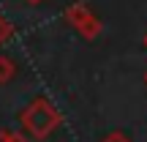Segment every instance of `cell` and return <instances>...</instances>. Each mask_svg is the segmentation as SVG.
Here are the masks:
<instances>
[{"label": "cell", "instance_id": "obj_3", "mask_svg": "<svg viewBox=\"0 0 147 142\" xmlns=\"http://www.w3.org/2000/svg\"><path fill=\"white\" fill-rule=\"evenodd\" d=\"M101 30H104V25H101V19H98L95 14H93V16H87V19H84L82 25L76 27V33L84 38V41H95V38L101 36Z\"/></svg>", "mask_w": 147, "mask_h": 142}, {"label": "cell", "instance_id": "obj_7", "mask_svg": "<svg viewBox=\"0 0 147 142\" xmlns=\"http://www.w3.org/2000/svg\"><path fill=\"white\" fill-rule=\"evenodd\" d=\"M101 142H131V137H128L125 131H109Z\"/></svg>", "mask_w": 147, "mask_h": 142}, {"label": "cell", "instance_id": "obj_10", "mask_svg": "<svg viewBox=\"0 0 147 142\" xmlns=\"http://www.w3.org/2000/svg\"><path fill=\"white\" fill-rule=\"evenodd\" d=\"M142 79H144V85H147V71H144V77H142Z\"/></svg>", "mask_w": 147, "mask_h": 142}, {"label": "cell", "instance_id": "obj_2", "mask_svg": "<svg viewBox=\"0 0 147 142\" xmlns=\"http://www.w3.org/2000/svg\"><path fill=\"white\" fill-rule=\"evenodd\" d=\"M87 16H93V11H90L87 3H74V5L65 8V22H68L71 27H79Z\"/></svg>", "mask_w": 147, "mask_h": 142}, {"label": "cell", "instance_id": "obj_5", "mask_svg": "<svg viewBox=\"0 0 147 142\" xmlns=\"http://www.w3.org/2000/svg\"><path fill=\"white\" fill-rule=\"evenodd\" d=\"M11 33H14L11 22H8V19H3V14H0V47H3V44L11 38Z\"/></svg>", "mask_w": 147, "mask_h": 142}, {"label": "cell", "instance_id": "obj_6", "mask_svg": "<svg viewBox=\"0 0 147 142\" xmlns=\"http://www.w3.org/2000/svg\"><path fill=\"white\" fill-rule=\"evenodd\" d=\"M0 142H27V139L22 137L19 131H8V128H3V131H0Z\"/></svg>", "mask_w": 147, "mask_h": 142}, {"label": "cell", "instance_id": "obj_4", "mask_svg": "<svg viewBox=\"0 0 147 142\" xmlns=\"http://www.w3.org/2000/svg\"><path fill=\"white\" fill-rule=\"evenodd\" d=\"M16 77V63L8 55H0V85H8Z\"/></svg>", "mask_w": 147, "mask_h": 142}, {"label": "cell", "instance_id": "obj_9", "mask_svg": "<svg viewBox=\"0 0 147 142\" xmlns=\"http://www.w3.org/2000/svg\"><path fill=\"white\" fill-rule=\"evenodd\" d=\"M142 44H144V49H147V33H144V38H142Z\"/></svg>", "mask_w": 147, "mask_h": 142}, {"label": "cell", "instance_id": "obj_8", "mask_svg": "<svg viewBox=\"0 0 147 142\" xmlns=\"http://www.w3.org/2000/svg\"><path fill=\"white\" fill-rule=\"evenodd\" d=\"M25 3H27V5H41L44 0H25Z\"/></svg>", "mask_w": 147, "mask_h": 142}, {"label": "cell", "instance_id": "obj_1", "mask_svg": "<svg viewBox=\"0 0 147 142\" xmlns=\"http://www.w3.org/2000/svg\"><path fill=\"white\" fill-rule=\"evenodd\" d=\"M63 123V115L55 109V104L47 96H36L25 109L19 112V126L27 137L33 139H47L57 131V126Z\"/></svg>", "mask_w": 147, "mask_h": 142}]
</instances>
